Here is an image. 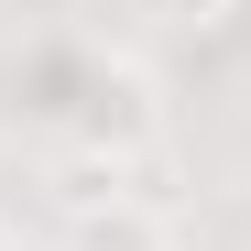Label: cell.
<instances>
[{"instance_id":"3957f363","label":"cell","mask_w":251,"mask_h":251,"mask_svg":"<svg viewBox=\"0 0 251 251\" xmlns=\"http://www.w3.org/2000/svg\"><path fill=\"white\" fill-rule=\"evenodd\" d=\"M55 251H175V219L142 197H109V207H66Z\"/></svg>"},{"instance_id":"277c9868","label":"cell","mask_w":251,"mask_h":251,"mask_svg":"<svg viewBox=\"0 0 251 251\" xmlns=\"http://www.w3.org/2000/svg\"><path fill=\"white\" fill-rule=\"evenodd\" d=\"M131 11H153L164 33H219V22H229V0H131Z\"/></svg>"},{"instance_id":"6da1fadb","label":"cell","mask_w":251,"mask_h":251,"mask_svg":"<svg viewBox=\"0 0 251 251\" xmlns=\"http://www.w3.org/2000/svg\"><path fill=\"white\" fill-rule=\"evenodd\" d=\"M88 76H99V44H22L0 66V120L66 153L76 120H88Z\"/></svg>"},{"instance_id":"7a4b0ae2","label":"cell","mask_w":251,"mask_h":251,"mask_svg":"<svg viewBox=\"0 0 251 251\" xmlns=\"http://www.w3.org/2000/svg\"><path fill=\"white\" fill-rule=\"evenodd\" d=\"M164 142V76L142 55H99L88 76V120H76V142L66 153H109V164H142Z\"/></svg>"},{"instance_id":"5b68a950","label":"cell","mask_w":251,"mask_h":251,"mask_svg":"<svg viewBox=\"0 0 251 251\" xmlns=\"http://www.w3.org/2000/svg\"><path fill=\"white\" fill-rule=\"evenodd\" d=\"M240 251H251V240H240Z\"/></svg>"}]
</instances>
